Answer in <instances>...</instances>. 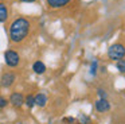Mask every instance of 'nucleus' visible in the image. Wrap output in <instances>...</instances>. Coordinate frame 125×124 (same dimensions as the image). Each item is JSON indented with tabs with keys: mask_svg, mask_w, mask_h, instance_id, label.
Segmentation results:
<instances>
[{
	"mask_svg": "<svg viewBox=\"0 0 125 124\" xmlns=\"http://www.w3.org/2000/svg\"><path fill=\"white\" fill-rule=\"evenodd\" d=\"M24 104L27 105L30 109H32V108L35 107V100H34V96H32V94H28V96L24 97Z\"/></svg>",
	"mask_w": 125,
	"mask_h": 124,
	"instance_id": "nucleus-11",
	"label": "nucleus"
},
{
	"mask_svg": "<svg viewBox=\"0 0 125 124\" xmlns=\"http://www.w3.org/2000/svg\"><path fill=\"white\" fill-rule=\"evenodd\" d=\"M4 61L6 65L10 67H16L20 63V55L15 50H7L4 53Z\"/></svg>",
	"mask_w": 125,
	"mask_h": 124,
	"instance_id": "nucleus-3",
	"label": "nucleus"
},
{
	"mask_svg": "<svg viewBox=\"0 0 125 124\" xmlns=\"http://www.w3.org/2000/svg\"><path fill=\"white\" fill-rule=\"evenodd\" d=\"M19 124H22V123H19Z\"/></svg>",
	"mask_w": 125,
	"mask_h": 124,
	"instance_id": "nucleus-18",
	"label": "nucleus"
},
{
	"mask_svg": "<svg viewBox=\"0 0 125 124\" xmlns=\"http://www.w3.org/2000/svg\"><path fill=\"white\" fill-rule=\"evenodd\" d=\"M32 70H34V73H36V74H43V73L46 72V65H44L42 61H35L32 63Z\"/></svg>",
	"mask_w": 125,
	"mask_h": 124,
	"instance_id": "nucleus-8",
	"label": "nucleus"
},
{
	"mask_svg": "<svg viewBox=\"0 0 125 124\" xmlns=\"http://www.w3.org/2000/svg\"><path fill=\"white\" fill-rule=\"evenodd\" d=\"M8 102L11 105H14L15 108H20L23 104H24V96H23L20 92H14V93L10 96Z\"/></svg>",
	"mask_w": 125,
	"mask_h": 124,
	"instance_id": "nucleus-5",
	"label": "nucleus"
},
{
	"mask_svg": "<svg viewBox=\"0 0 125 124\" xmlns=\"http://www.w3.org/2000/svg\"><path fill=\"white\" fill-rule=\"evenodd\" d=\"M79 120L83 121L85 124H89V117H86V116H79Z\"/></svg>",
	"mask_w": 125,
	"mask_h": 124,
	"instance_id": "nucleus-16",
	"label": "nucleus"
},
{
	"mask_svg": "<svg viewBox=\"0 0 125 124\" xmlns=\"http://www.w3.org/2000/svg\"><path fill=\"white\" fill-rule=\"evenodd\" d=\"M31 28V23L26 18H16L11 24H10V39L14 43H20L27 38L28 32Z\"/></svg>",
	"mask_w": 125,
	"mask_h": 124,
	"instance_id": "nucleus-1",
	"label": "nucleus"
},
{
	"mask_svg": "<svg viewBox=\"0 0 125 124\" xmlns=\"http://www.w3.org/2000/svg\"><path fill=\"white\" fill-rule=\"evenodd\" d=\"M16 81V74L12 72H6L1 74V78H0V85L1 88H11L14 85V82Z\"/></svg>",
	"mask_w": 125,
	"mask_h": 124,
	"instance_id": "nucleus-4",
	"label": "nucleus"
},
{
	"mask_svg": "<svg viewBox=\"0 0 125 124\" xmlns=\"http://www.w3.org/2000/svg\"><path fill=\"white\" fill-rule=\"evenodd\" d=\"M19 1H22V3H34V1H36V0H19Z\"/></svg>",
	"mask_w": 125,
	"mask_h": 124,
	"instance_id": "nucleus-17",
	"label": "nucleus"
},
{
	"mask_svg": "<svg viewBox=\"0 0 125 124\" xmlns=\"http://www.w3.org/2000/svg\"><path fill=\"white\" fill-rule=\"evenodd\" d=\"M98 96H100V99H106L105 90H102V89H98Z\"/></svg>",
	"mask_w": 125,
	"mask_h": 124,
	"instance_id": "nucleus-14",
	"label": "nucleus"
},
{
	"mask_svg": "<svg viewBox=\"0 0 125 124\" xmlns=\"http://www.w3.org/2000/svg\"><path fill=\"white\" fill-rule=\"evenodd\" d=\"M7 104H8V100L0 96V108H6V107H7Z\"/></svg>",
	"mask_w": 125,
	"mask_h": 124,
	"instance_id": "nucleus-13",
	"label": "nucleus"
},
{
	"mask_svg": "<svg viewBox=\"0 0 125 124\" xmlns=\"http://www.w3.org/2000/svg\"><path fill=\"white\" fill-rule=\"evenodd\" d=\"M108 57L110 59H121L125 57V46L121 45V43H114L108 49Z\"/></svg>",
	"mask_w": 125,
	"mask_h": 124,
	"instance_id": "nucleus-2",
	"label": "nucleus"
},
{
	"mask_svg": "<svg viewBox=\"0 0 125 124\" xmlns=\"http://www.w3.org/2000/svg\"><path fill=\"white\" fill-rule=\"evenodd\" d=\"M95 109H97L98 112H101V113L108 112V111L110 109V104L108 102L106 99H100L97 102H95Z\"/></svg>",
	"mask_w": 125,
	"mask_h": 124,
	"instance_id": "nucleus-6",
	"label": "nucleus"
},
{
	"mask_svg": "<svg viewBox=\"0 0 125 124\" xmlns=\"http://www.w3.org/2000/svg\"><path fill=\"white\" fill-rule=\"evenodd\" d=\"M116 67H117V70H120L121 73H125V58L118 59L117 63H116Z\"/></svg>",
	"mask_w": 125,
	"mask_h": 124,
	"instance_id": "nucleus-12",
	"label": "nucleus"
},
{
	"mask_svg": "<svg viewBox=\"0 0 125 124\" xmlns=\"http://www.w3.org/2000/svg\"><path fill=\"white\" fill-rule=\"evenodd\" d=\"M69 1L70 0H47V4L51 8H61V7H65L66 4H69Z\"/></svg>",
	"mask_w": 125,
	"mask_h": 124,
	"instance_id": "nucleus-9",
	"label": "nucleus"
},
{
	"mask_svg": "<svg viewBox=\"0 0 125 124\" xmlns=\"http://www.w3.org/2000/svg\"><path fill=\"white\" fill-rule=\"evenodd\" d=\"M95 72H97V62H93L92 63V74H95Z\"/></svg>",
	"mask_w": 125,
	"mask_h": 124,
	"instance_id": "nucleus-15",
	"label": "nucleus"
},
{
	"mask_svg": "<svg viewBox=\"0 0 125 124\" xmlns=\"http://www.w3.org/2000/svg\"><path fill=\"white\" fill-rule=\"evenodd\" d=\"M7 19H8V8L6 3H0V23H4Z\"/></svg>",
	"mask_w": 125,
	"mask_h": 124,
	"instance_id": "nucleus-10",
	"label": "nucleus"
},
{
	"mask_svg": "<svg viewBox=\"0 0 125 124\" xmlns=\"http://www.w3.org/2000/svg\"><path fill=\"white\" fill-rule=\"evenodd\" d=\"M34 100H35V105H36V107H39V108L46 107V104H47V96L44 93L35 94V96H34Z\"/></svg>",
	"mask_w": 125,
	"mask_h": 124,
	"instance_id": "nucleus-7",
	"label": "nucleus"
}]
</instances>
